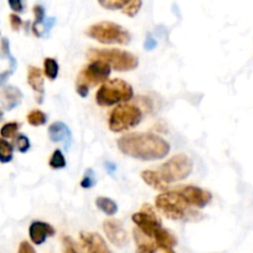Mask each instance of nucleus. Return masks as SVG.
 <instances>
[{
    "label": "nucleus",
    "instance_id": "f257e3e1",
    "mask_svg": "<svg viewBox=\"0 0 253 253\" xmlns=\"http://www.w3.org/2000/svg\"><path fill=\"white\" fill-rule=\"evenodd\" d=\"M117 144L124 155L144 162L163 159L170 152L167 140L150 133H130L119 138Z\"/></svg>",
    "mask_w": 253,
    "mask_h": 253
},
{
    "label": "nucleus",
    "instance_id": "f03ea898",
    "mask_svg": "<svg viewBox=\"0 0 253 253\" xmlns=\"http://www.w3.org/2000/svg\"><path fill=\"white\" fill-rule=\"evenodd\" d=\"M155 206L163 215L170 220L199 221L203 217V215L196 209L189 205L176 190L160 194L155 199Z\"/></svg>",
    "mask_w": 253,
    "mask_h": 253
},
{
    "label": "nucleus",
    "instance_id": "7ed1b4c3",
    "mask_svg": "<svg viewBox=\"0 0 253 253\" xmlns=\"http://www.w3.org/2000/svg\"><path fill=\"white\" fill-rule=\"evenodd\" d=\"M87 57L91 61H102L116 71H133L138 67V58L128 51L119 48H91L87 52Z\"/></svg>",
    "mask_w": 253,
    "mask_h": 253
},
{
    "label": "nucleus",
    "instance_id": "20e7f679",
    "mask_svg": "<svg viewBox=\"0 0 253 253\" xmlns=\"http://www.w3.org/2000/svg\"><path fill=\"white\" fill-rule=\"evenodd\" d=\"M133 87L124 80L114 79L107 81L99 87L96 93V102L102 107H111L114 104L126 102L133 98Z\"/></svg>",
    "mask_w": 253,
    "mask_h": 253
},
{
    "label": "nucleus",
    "instance_id": "39448f33",
    "mask_svg": "<svg viewBox=\"0 0 253 253\" xmlns=\"http://www.w3.org/2000/svg\"><path fill=\"white\" fill-rule=\"evenodd\" d=\"M87 35L93 40L99 41L101 43H117V45H126L130 42V34L123 28L112 21H101L94 25L89 26L86 31Z\"/></svg>",
    "mask_w": 253,
    "mask_h": 253
},
{
    "label": "nucleus",
    "instance_id": "423d86ee",
    "mask_svg": "<svg viewBox=\"0 0 253 253\" xmlns=\"http://www.w3.org/2000/svg\"><path fill=\"white\" fill-rule=\"evenodd\" d=\"M109 75H111V66L109 65H107L106 62H102V61H91V63L87 65L77 77V93L84 98L88 94L89 87L107 82Z\"/></svg>",
    "mask_w": 253,
    "mask_h": 253
},
{
    "label": "nucleus",
    "instance_id": "0eeeda50",
    "mask_svg": "<svg viewBox=\"0 0 253 253\" xmlns=\"http://www.w3.org/2000/svg\"><path fill=\"white\" fill-rule=\"evenodd\" d=\"M143 113L134 104H119L109 113V129L114 133L129 130L142 122Z\"/></svg>",
    "mask_w": 253,
    "mask_h": 253
},
{
    "label": "nucleus",
    "instance_id": "6e6552de",
    "mask_svg": "<svg viewBox=\"0 0 253 253\" xmlns=\"http://www.w3.org/2000/svg\"><path fill=\"white\" fill-rule=\"evenodd\" d=\"M193 160L190 159V157L185 154H179L163 164L159 169V174L162 175L165 182L170 184V182L186 179L193 171Z\"/></svg>",
    "mask_w": 253,
    "mask_h": 253
},
{
    "label": "nucleus",
    "instance_id": "1a4fd4ad",
    "mask_svg": "<svg viewBox=\"0 0 253 253\" xmlns=\"http://www.w3.org/2000/svg\"><path fill=\"white\" fill-rule=\"evenodd\" d=\"M132 220L137 225L138 230L150 238L154 237L157 231L160 227H163L162 220L158 217V215L154 212L150 205H143V209L139 212L133 213Z\"/></svg>",
    "mask_w": 253,
    "mask_h": 253
},
{
    "label": "nucleus",
    "instance_id": "9d476101",
    "mask_svg": "<svg viewBox=\"0 0 253 253\" xmlns=\"http://www.w3.org/2000/svg\"><path fill=\"white\" fill-rule=\"evenodd\" d=\"M176 191L187 201L189 205L196 209H204L212 200V195H211L210 191L201 189V187L194 186V185L181 186L176 189Z\"/></svg>",
    "mask_w": 253,
    "mask_h": 253
},
{
    "label": "nucleus",
    "instance_id": "9b49d317",
    "mask_svg": "<svg viewBox=\"0 0 253 253\" xmlns=\"http://www.w3.org/2000/svg\"><path fill=\"white\" fill-rule=\"evenodd\" d=\"M133 236H134L135 245H137L135 253H175L171 247L158 245L153 238L145 236L138 228L133 231Z\"/></svg>",
    "mask_w": 253,
    "mask_h": 253
},
{
    "label": "nucleus",
    "instance_id": "f8f14e48",
    "mask_svg": "<svg viewBox=\"0 0 253 253\" xmlns=\"http://www.w3.org/2000/svg\"><path fill=\"white\" fill-rule=\"evenodd\" d=\"M103 230L107 238L109 240V242H111L112 245L116 246V247L122 248L128 243V235H126V231L124 230L123 225H122V222H119L118 220L104 221Z\"/></svg>",
    "mask_w": 253,
    "mask_h": 253
},
{
    "label": "nucleus",
    "instance_id": "ddd939ff",
    "mask_svg": "<svg viewBox=\"0 0 253 253\" xmlns=\"http://www.w3.org/2000/svg\"><path fill=\"white\" fill-rule=\"evenodd\" d=\"M80 240L84 253H112L102 236H99L98 233L81 232Z\"/></svg>",
    "mask_w": 253,
    "mask_h": 253
},
{
    "label": "nucleus",
    "instance_id": "4468645a",
    "mask_svg": "<svg viewBox=\"0 0 253 253\" xmlns=\"http://www.w3.org/2000/svg\"><path fill=\"white\" fill-rule=\"evenodd\" d=\"M56 233L55 228L50 223L42 221H34L29 227V236L34 245H42L47 237H52Z\"/></svg>",
    "mask_w": 253,
    "mask_h": 253
},
{
    "label": "nucleus",
    "instance_id": "2eb2a0df",
    "mask_svg": "<svg viewBox=\"0 0 253 253\" xmlns=\"http://www.w3.org/2000/svg\"><path fill=\"white\" fill-rule=\"evenodd\" d=\"M48 137L55 143H63L69 148L72 143V133L69 126L62 122H55L48 126Z\"/></svg>",
    "mask_w": 253,
    "mask_h": 253
},
{
    "label": "nucleus",
    "instance_id": "dca6fc26",
    "mask_svg": "<svg viewBox=\"0 0 253 253\" xmlns=\"http://www.w3.org/2000/svg\"><path fill=\"white\" fill-rule=\"evenodd\" d=\"M23 99V93L19 88L14 86L0 87V102L5 107L6 111H11L20 104Z\"/></svg>",
    "mask_w": 253,
    "mask_h": 253
},
{
    "label": "nucleus",
    "instance_id": "f3484780",
    "mask_svg": "<svg viewBox=\"0 0 253 253\" xmlns=\"http://www.w3.org/2000/svg\"><path fill=\"white\" fill-rule=\"evenodd\" d=\"M28 84H30V87L34 89V92L36 93V101H38L39 103H42L45 89H43L42 71H41L39 67H35V66L29 67Z\"/></svg>",
    "mask_w": 253,
    "mask_h": 253
},
{
    "label": "nucleus",
    "instance_id": "a211bd4d",
    "mask_svg": "<svg viewBox=\"0 0 253 253\" xmlns=\"http://www.w3.org/2000/svg\"><path fill=\"white\" fill-rule=\"evenodd\" d=\"M142 179L144 180L145 184H148L149 186H152L153 189L159 190V191H168L169 189V184L164 181V179L162 177V175L159 174V171H154V170H144L140 174Z\"/></svg>",
    "mask_w": 253,
    "mask_h": 253
},
{
    "label": "nucleus",
    "instance_id": "6ab92c4d",
    "mask_svg": "<svg viewBox=\"0 0 253 253\" xmlns=\"http://www.w3.org/2000/svg\"><path fill=\"white\" fill-rule=\"evenodd\" d=\"M96 205L99 210L103 213H106L107 216H113L116 215L117 211H118V206L114 203L112 199L104 198V196H101L96 200Z\"/></svg>",
    "mask_w": 253,
    "mask_h": 253
},
{
    "label": "nucleus",
    "instance_id": "aec40b11",
    "mask_svg": "<svg viewBox=\"0 0 253 253\" xmlns=\"http://www.w3.org/2000/svg\"><path fill=\"white\" fill-rule=\"evenodd\" d=\"M14 147L8 140L0 137V163L8 164L13 160Z\"/></svg>",
    "mask_w": 253,
    "mask_h": 253
},
{
    "label": "nucleus",
    "instance_id": "412c9836",
    "mask_svg": "<svg viewBox=\"0 0 253 253\" xmlns=\"http://www.w3.org/2000/svg\"><path fill=\"white\" fill-rule=\"evenodd\" d=\"M43 72H45L46 77L51 81L57 77L58 75V63L55 58L47 57L43 60Z\"/></svg>",
    "mask_w": 253,
    "mask_h": 253
},
{
    "label": "nucleus",
    "instance_id": "4be33fe9",
    "mask_svg": "<svg viewBox=\"0 0 253 253\" xmlns=\"http://www.w3.org/2000/svg\"><path fill=\"white\" fill-rule=\"evenodd\" d=\"M19 128H20V123H18V122H9V123H5L0 128V135L4 139L15 138L16 134H18Z\"/></svg>",
    "mask_w": 253,
    "mask_h": 253
},
{
    "label": "nucleus",
    "instance_id": "5701e85b",
    "mask_svg": "<svg viewBox=\"0 0 253 253\" xmlns=\"http://www.w3.org/2000/svg\"><path fill=\"white\" fill-rule=\"evenodd\" d=\"M26 119H28V123L30 124V126H39L46 124V122H47V116H46L42 111H40V109H34V111H31L30 113L26 116Z\"/></svg>",
    "mask_w": 253,
    "mask_h": 253
},
{
    "label": "nucleus",
    "instance_id": "b1692460",
    "mask_svg": "<svg viewBox=\"0 0 253 253\" xmlns=\"http://www.w3.org/2000/svg\"><path fill=\"white\" fill-rule=\"evenodd\" d=\"M48 165H50L51 169H63V168L66 167V159H65V155L62 154L60 149L55 150L52 153L50 158V162H48Z\"/></svg>",
    "mask_w": 253,
    "mask_h": 253
},
{
    "label": "nucleus",
    "instance_id": "393cba45",
    "mask_svg": "<svg viewBox=\"0 0 253 253\" xmlns=\"http://www.w3.org/2000/svg\"><path fill=\"white\" fill-rule=\"evenodd\" d=\"M143 0H130L129 3L126 4L122 11H123L124 15L130 16V18H134L138 13H139L140 8H142Z\"/></svg>",
    "mask_w": 253,
    "mask_h": 253
},
{
    "label": "nucleus",
    "instance_id": "a878e982",
    "mask_svg": "<svg viewBox=\"0 0 253 253\" xmlns=\"http://www.w3.org/2000/svg\"><path fill=\"white\" fill-rule=\"evenodd\" d=\"M129 1L130 0H98L99 5L104 9H108V10L123 9Z\"/></svg>",
    "mask_w": 253,
    "mask_h": 253
},
{
    "label": "nucleus",
    "instance_id": "bb28decb",
    "mask_svg": "<svg viewBox=\"0 0 253 253\" xmlns=\"http://www.w3.org/2000/svg\"><path fill=\"white\" fill-rule=\"evenodd\" d=\"M33 11H34V15H35V23L33 24V31L36 35L39 26L42 25L43 21H45V9H43V6L41 5H35L34 6Z\"/></svg>",
    "mask_w": 253,
    "mask_h": 253
},
{
    "label": "nucleus",
    "instance_id": "cd10ccee",
    "mask_svg": "<svg viewBox=\"0 0 253 253\" xmlns=\"http://www.w3.org/2000/svg\"><path fill=\"white\" fill-rule=\"evenodd\" d=\"M62 245L63 253H84V251H82L70 236H65L62 238Z\"/></svg>",
    "mask_w": 253,
    "mask_h": 253
},
{
    "label": "nucleus",
    "instance_id": "c85d7f7f",
    "mask_svg": "<svg viewBox=\"0 0 253 253\" xmlns=\"http://www.w3.org/2000/svg\"><path fill=\"white\" fill-rule=\"evenodd\" d=\"M97 179H96V174L92 169H87V171L84 172V179L81 180V186L84 189H91L96 185Z\"/></svg>",
    "mask_w": 253,
    "mask_h": 253
},
{
    "label": "nucleus",
    "instance_id": "c756f323",
    "mask_svg": "<svg viewBox=\"0 0 253 253\" xmlns=\"http://www.w3.org/2000/svg\"><path fill=\"white\" fill-rule=\"evenodd\" d=\"M15 145L20 153H26L30 149V140L26 135L18 134L15 137Z\"/></svg>",
    "mask_w": 253,
    "mask_h": 253
},
{
    "label": "nucleus",
    "instance_id": "7c9ffc66",
    "mask_svg": "<svg viewBox=\"0 0 253 253\" xmlns=\"http://www.w3.org/2000/svg\"><path fill=\"white\" fill-rule=\"evenodd\" d=\"M0 53H1L3 57L8 58V60L13 56L10 52V43H9L8 39L3 38L1 39V41H0Z\"/></svg>",
    "mask_w": 253,
    "mask_h": 253
},
{
    "label": "nucleus",
    "instance_id": "2f4dec72",
    "mask_svg": "<svg viewBox=\"0 0 253 253\" xmlns=\"http://www.w3.org/2000/svg\"><path fill=\"white\" fill-rule=\"evenodd\" d=\"M9 20H10L11 29H13L14 31L20 30V28L23 26V20H21V18L18 14H11V15L9 16Z\"/></svg>",
    "mask_w": 253,
    "mask_h": 253
},
{
    "label": "nucleus",
    "instance_id": "473e14b6",
    "mask_svg": "<svg viewBox=\"0 0 253 253\" xmlns=\"http://www.w3.org/2000/svg\"><path fill=\"white\" fill-rule=\"evenodd\" d=\"M9 6L15 13H23L24 11V3L23 0H8Z\"/></svg>",
    "mask_w": 253,
    "mask_h": 253
},
{
    "label": "nucleus",
    "instance_id": "72a5a7b5",
    "mask_svg": "<svg viewBox=\"0 0 253 253\" xmlns=\"http://www.w3.org/2000/svg\"><path fill=\"white\" fill-rule=\"evenodd\" d=\"M18 253H36V252L30 243L26 242V241H23V242L20 243V246H19Z\"/></svg>",
    "mask_w": 253,
    "mask_h": 253
},
{
    "label": "nucleus",
    "instance_id": "f704fd0d",
    "mask_svg": "<svg viewBox=\"0 0 253 253\" xmlns=\"http://www.w3.org/2000/svg\"><path fill=\"white\" fill-rule=\"evenodd\" d=\"M157 47V40H155L153 36L148 35L147 39H145V42H144V48L145 50H153V48Z\"/></svg>",
    "mask_w": 253,
    "mask_h": 253
},
{
    "label": "nucleus",
    "instance_id": "c9c22d12",
    "mask_svg": "<svg viewBox=\"0 0 253 253\" xmlns=\"http://www.w3.org/2000/svg\"><path fill=\"white\" fill-rule=\"evenodd\" d=\"M104 165H106V169L108 170L109 174H113V172L116 171V170H117V167H116V165L113 164V163L107 162V163H104Z\"/></svg>",
    "mask_w": 253,
    "mask_h": 253
},
{
    "label": "nucleus",
    "instance_id": "e433bc0d",
    "mask_svg": "<svg viewBox=\"0 0 253 253\" xmlns=\"http://www.w3.org/2000/svg\"><path fill=\"white\" fill-rule=\"evenodd\" d=\"M3 118H4V113L3 111H1V108H0V122L3 121Z\"/></svg>",
    "mask_w": 253,
    "mask_h": 253
}]
</instances>
